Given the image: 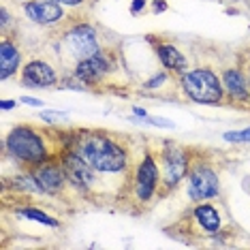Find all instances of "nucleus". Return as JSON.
Instances as JSON below:
<instances>
[{
	"instance_id": "nucleus-20",
	"label": "nucleus",
	"mask_w": 250,
	"mask_h": 250,
	"mask_svg": "<svg viewBox=\"0 0 250 250\" xmlns=\"http://www.w3.org/2000/svg\"><path fill=\"white\" fill-rule=\"evenodd\" d=\"M167 82H169V73H167V71H163V73H156L154 77L147 79V82L144 83V88H146V90H156V88L165 86Z\"/></svg>"
},
{
	"instance_id": "nucleus-17",
	"label": "nucleus",
	"mask_w": 250,
	"mask_h": 250,
	"mask_svg": "<svg viewBox=\"0 0 250 250\" xmlns=\"http://www.w3.org/2000/svg\"><path fill=\"white\" fill-rule=\"evenodd\" d=\"M13 212H15V216L26 218V220H32V223H39V225H45V227H54V229H58L60 227V220H56L54 216L45 214L43 209H39V208L24 206V208H15Z\"/></svg>"
},
{
	"instance_id": "nucleus-7",
	"label": "nucleus",
	"mask_w": 250,
	"mask_h": 250,
	"mask_svg": "<svg viewBox=\"0 0 250 250\" xmlns=\"http://www.w3.org/2000/svg\"><path fill=\"white\" fill-rule=\"evenodd\" d=\"M188 199L195 203H203L220 195V178L209 163L192 161L188 171Z\"/></svg>"
},
{
	"instance_id": "nucleus-13",
	"label": "nucleus",
	"mask_w": 250,
	"mask_h": 250,
	"mask_svg": "<svg viewBox=\"0 0 250 250\" xmlns=\"http://www.w3.org/2000/svg\"><path fill=\"white\" fill-rule=\"evenodd\" d=\"M146 41L152 43V47H154V52L158 56V62L163 64L165 71L175 73V75H182V73L188 71V60H186V56L173 43L161 41L156 37H146Z\"/></svg>"
},
{
	"instance_id": "nucleus-21",
	"label": "nucleus",
	"mask_w": 250,
	"mask_h": 250,
	"mask_svg": "<svg viewBox=\"0 0 250 250\" xmlns=\"http://www.w3.org/2000/svg\"><path fill=\"white\" fill-rule=\"evenodd\" d=\"M144 124H150V126H158V128H175V122H171V120H167V118H144L141 120Z\"/></svg>"
},
{
	"instance_id": "nucleus-5",
	"label": "nucleus",
	"mask_w": 250,
	"mask_h": 250,
	"mask_svg": "<svg viewBox=\"0 0 250 250\" xmlns=\"http://www.w3.org/2000/svg\"><path fill=\"white\" fill-rule=\"evenodd\" d=\"M62 47L75 62L90 58V56H94L96 52L103 49L99 43L96 28L86 24V21H77V24L69 26L62 32Z\"/></svg>"
},
{
	"instance_id": "nucleus-30",
	"label": "nucleus",
	"mask_w": 250,
	"mask_h": 250,
	"mask_svg": "<svg viewBox=\"0 0 250 250\" xmlns=\"http://www.w3.org/2000/svg\"><path fill=\"white\" fill-rule=\"evenodd\" d=\"M248 79H250V69H248Z\"/></svg>"
},
{
	"instance_id": "nucleus-14",
	"label": "nucleus",
	"mask_w": 250,
	"mask_h": 250,
	"mask_svg": "<svg viewBox=\"0 0 250 250\" xmlns=\"http://www.w3.org/2000/svg\"><path fill=\"white\" fill-rule=\"evenodd\" d=\"M220 79H223L227 99L233 101V103L250 105V79L246 73L240 69H225Z\"/></svg>"
},
{
	"instance_id": "nucleus-3",
	"label": "nucleus",
	"mask_w": 250,
	"mask_h": 250,
	"mask_svg": "<svg viewBox=\"0 0 250 250\" xmlns=\"http://www.w3.org/2000/svg\"><path fill=\"white\" fill-rule=\"evenodd\" d=\"M180 88L197 105H220L225 101L223 79L209 66H199V69L182 73Z\"/></svg>"
},
{
	"instance_id": "nucleus-15",
	"label": "nucleus",
	"mask_w": 250,
	"mask_h": 250,
	"mask_svg": "<svg viewBox=\"0 0 250 250\" xmlns=\"http://www.w3.org/2000/svg\"><path fill=\"white\" fill-rule=\"evenodd\" d=\"M21 69V52L18 43L11 41L7 32H2V43H0V79L7 82Z\"/></svg>"
},
{
	"instance_id": "nucleus-22",
	"label": "nucleus",
	"mask_w": 250,
	"mask_h": 250,
	"mask_svg": "<svg viewBox=\"0 0 250 250\" xmlns=\"http://www.w3.org/2000/svg\"><path fill=\"white\" fill-rule=\"evenodd\" d=\"M150 7H152V13L158 15V13H165V11L169 9V2H167V0H152Z\"/></svg>"
},
{
	"instance_id": "nucleus-27",
	"label": "nucleus",
	"mask_w": 250,
	"mask_h": 250,
	"mask_svg": "<svg viewBox=\"0 0 250 250\" xmlns=\"http://www.w3.org/2000/svg\"><path fill=\"white\" fill-rule=\"evenodd\" d=\"M54 2H60L64 7H79V4H83V0H54Z\"/></svg>"
},
{
	"instance_id": "nucleus-1",
	"label": "nucleus",
	"mask_w": 250,
	"mask_h": 250,
	"mask_svg": "<svg viewBox=\"0 0 250 250\" xmlns=\"http://www.w3.org/2000/svg\"><path fill=\"white\" fill-rule=\"evenodd\" d=\"M62 150L69 147L79 158H83L90 167L101 175L124 173L130 167V147L111 130L103 128H77L71 133H62Z\"/></svg>"
},
{
	"instance_id": "nucleus-8",
	"label": "nucleus",
	"mask_w": 250,
	"mask_h": 250,
	"mask_svg": "<svg viewBox=\"0 0 250 250\" xmlns=\"http://www.w3.org/2000/svg\"><path fill=\"white\" fill-rule=\"evenodd\" d=\"M58 158L62 163V169H64V173H66V180H69V184L75 190H79L82 195H90V192L96 188L101 173L90 167L83 158H79L75 152L69 150V147L60 150Z\"/></svg>"
},
{
	"instance_id": "nucleus-2",
	"label": "nucleus",
	"mask_w": 250,
	"mask_h": 250,
	"mask_svg": "<svg viewBox=\"0 0 250 250\" xmlns=\"http://www.w3.org/2000/svg\"><path fill=\"white\" fill-rule=\"evenodd\" d=\"M4 152L21 167H37L49 158L58 156L60 150H52L49 133L32 124H18L4 137Z\"/></svg>"
},
{
	"instance_id": "nucleus-4",
	"label": "nucleus",
	"mask_w": 250,
	"mask_h": 250,
	"mask_svg": "<svg viewBox=\"0 0 250 250\" xmlns=\"http://www.w3.org/2000/svg\"><path fill=\"white\" fill-rule=\"evenodd\" d=\"M192 152L188 147L175 144V141H165L163 150L158 152V165H161V175H163V188L173 190L180 186V182L188 175L190 165H192Z\"/></svg>"
},
{
	"instance_id": "nucleus-16",
	"label": "nucleus",
	"mask_w": 250,
	"mask_h": 250,
	"mask_svg": "<svg viewBox=\"0 0 250 250\" xmlns=\"http://www.w3.org/2000/svg\"><path fill=\"white\" fill-rule=\"evenodd\" d=\"M192 220L197 223V227L206 233H218L220 227H223V218H220V212L216 209L212 203L203 201L197 203L195 209H192Z\"/></svg>"
},
{
	"instance_id": "nucleus-6",
	"label": "nucleus",
	"mask_w": 250,
	"mask_h": 250,
	"mask_svg": "<svg viewBox=\"0 0 250 250\" xmlns=\"http://www.w3.org/2000/svg\"><path fill=\"white\" fill-rule=\"evenodd\" d=\"M161 186H163V175L158 158L152 152H146L133 173V197L139 203H150L156 197Z\"/></svg>"
},
{
	"instance_id": "nucleus-11",
	"label": "nucleus",
	"mask_w": 250,
	"mask_h": 250,
	"mask_svg": "<svg viewBox=\"0 0 250 250\" xmlns=\"http://www.w3.org/2000/svg\"><path fill=\"white\" fill-rule=\"evenodd\" d=\"M20 77H21V83L28 88H54L60 82L54 66L47 60H39V58L28 60L21 66Z\"/></svg>"
},
{
	"instance_id": "nucleus-10",
	"label": "nucleus",
	"mask_w": 250,
	"mask_h": 250,
	"mask_svg": "<svg viewBox=\"0 0 250 250\" xmlns=\"http://www.w3.org/2000/svg\"><path fill=\"white\" fill-rule=\"evenodd\" d=\"M30 171L37 178L43 195L56 197V195H60V192H64L66 184H69L66 173H64V169H62V163H60L58 156L49 158V161L37 165V167H30Z\"/></svg>"
},
{
	"instance_id": "nucleus-24",
	"label": "nucleus",
	"mask_w": 250,
	"mask_h": 250,
	"mask_svg": "<svg viewBox=\"0 0 250 250\" xmlns=\"http://www.w3.org/2000/svg\"><path fill=\"white\" fill-rule=\"evenodd\" d=\"M21 103L30 105V107H43V101L41 99H35V96H21Z\"/></svg>"
},
{
	"instance_id": "nucleus-25",
	"label": "nucleus",
	"mask_w": 250,
	"mask_h": 250,
	"mask_svg": "<svg viewBox=\"0 0 250 250\" xmlns=\"http://www.w3.org/2000/svg\"><path fill=\"white\" fill-rule=\"evenodd\" d=\"M0 18H2V24H0V28H2V32H7V26H9V11L7 7H2V13H0Z\"/></svg>"
},
{
	"instance_id": "nucleus-12",
	"label": "nucleus",
	"mask_w": 250,
	"mask_h": 250,
	"mask_svg": "<svg viewBox=\"0 0 250 250\" xmlns=\"http://www.w3.org/2000/svg\"><path fill=\"white\" fill-rule=\"evenodd\" d=\"M24 13L35 24L52 26L64 20L66 11L64 4L54 2V0H28V2H24Z\"/></svg>"
},
{
	"instance_id": "nucleus-9",
	"label": "nucleus",
	"mask_w": 250,
	"mask_h": 250,
	"mask_svg": "<svg viewBox=\"0 0 250 250\" xmlns=\"http://www.w3.org/2000/svg\"><path fill=\"white\" fill-rule=\"evenodd\" d=\"M113 66H116V60H113L111 52L101 49V52H96L94 56H90V58L75 62V66H73V77H75L79 83H83L86 88L96 86V83H101V79L107 77V73H109Z\"/></svg>"
},
{
	"instance_id": "nucleus-28",
	"label": "nucleus",
	"mask_w": 250,
	"mask_h": 250,
	"mask_svg": "<svg viewBox=\"0 0 250 250\" xmlns=\"http://www.w3.org/2000/svg\"><path fill=\"white\" fill-rule=\"evenodd\" d=\"M133 113H135V118H139V120L147 118V111L144 109V107H133Z\"/></svg>"
},
{
	"instance_id": "nucleus-29",
	"label": "nucleus",
	"mask_w": 250,
	"mask_h": 250,
	"mask_svg": "<svg viewBox=\"0 0 250 250\" xmlns=\"http://www.w3.org/2000/svg\"><path fill=\"white\" fill-rule=\"evenodd\" d=\"M20 2H28V0H20Z\"/></svg>"
},
{
	"instance_id": "nucleus-23",
	"label": "nucleus",
	"mask_w": 250,
	"mask_h": 250,
	"mask_svg": "<svg viewBox=\"0 0 250 250\" xmlns=\"http://www.w3.org/2000/svg\"><path fill=\"white\" fill-rule=\"evenodd\" d=\"M146 7H147V0H133V2H130V13H133V15H139Z\"/></svg>"
},
{
	"instance_id": "nucleus-19",
	"label": "nucleus",
	"mask_w": 250,
	"mask_h": 250,
	"mask_svg": "<svg viewBox=\"0 0 250 250\" xmlns=\"http://www.w3.org/2000/svg\"><path fill=\"white\" fill-rule=\"evenodd\" d=\"M41 120L43 122H49V124H54V122H66V120H69V113H66V111H56V109H43L41 111Z\"/></svg>"
},
{
	"instance_id": "nucleus-18",
	"label": "nucleus",
	"mask_w": 250,
	"mask_h": 250,
	"mask_svg": "<svg viewBox=\"0 0 250 250\" xmlns=\"http://www.w3.org/2000/svg\"><path fill=\"white\" fill-rule=\"evenodd\" d=\"M223 139L229 144H250V126L242 130H229L223 135Z\"/></svg>"
},
{
	"instance_id": "nucleus-26",
	"label": "nucleus",
	"mask_w": 250,
	"mask_h": 250,
	"mask_svg": "<svg viewBox=\"0 0 250 250\" xmlns=\"http://www.w3.org/2000/svg\"><path fill=\"white\" fill-rule=\"evenodd\" d=\"M15 107H18V103H15V101H0V109L2 111H11V109H15Z\"/></svg>"
}]
</instances>
